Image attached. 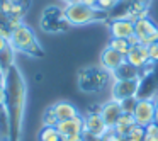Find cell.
<instances>
[{"label":"cell","instance_id":"1","mask_svg":"<svg viewBox=\"0 0 158 141\" xmlns=\"http://www.w3.org/2000/svg\"><path fill=\"white\" fill-rule=\"evenodd\" d=\"M4 87L7 92L5 107L9 110V121H10V141H21L22 121H24V110L27 104V87L21 70L15 65H12L5 72Z\"/></svg>","mask_w":158,"mask_h":141},{"label":"cell","instance_id":"2","mask_svg":"<svg viewBox=\"0 0 158 141\" xmlns=\"http://www.w3.org/2000/svg\"><path fill=\"white\" fill-rule=\"evenodd\" d=\"M65 15L70 26H87L94 22H104L109 17V12L99 10L97 7H87L80 2L65 5Z\"/></svg>","mask_w":158,"mask_h":141},{"label":"cell","instance_id":"3","mask_svg":"<svg viewBox=\"0 0 158 141\" xmlns=\"http://www.w3.org/2000/svg\"><path fill=\"white\" fill-rule=\"evenodd\" d=\"M10 44L14 49L22 51L29 56H34V58L44 56V49L41 48L34 31L26 24L19 26L17 29H14V31L10 32Z\"/></svg>","mask_w":158,"mask_h":141},{"label":"cell","instance_id":"4","mask_svg":"<svg viewBox=\"0 0 158 141\" xmlns=\"http://www.w3.org/2000/svg\"><path fill=\"white\" fill-rule=\"evenodd\" d=\"M110 73L106 72L102 66H85L78 72V89L82 92H99L102 87L107 85Z\"/></svg>","mask_w":158,"mask_h":141},{"label":"cell","instance_id":"5","mask_svg":"<svg viewBox=\"0 0 158 141\" xmlns=\"http://www.w3.org/2000/svg\"><path fill=\"white\" fill-rule=\"evenodd\" d=\"M70 27L68 21L65 15V9L49 5L43 10L41 14V29L46 32H63Z\"/></svg>","mask_w":158,"mask_h":141},{"label":"cell","instance_id":"6","mask_svg":"<svg viewBox=\"0 0 158 141\" xmlns=\"http://www.w3.org/2000/svg\"><path fill=\"white\" fill-rule=\"evenodd\" d=\"M139 87H141V78L114 80L112 89H110L112 100H116V102H124V100H129V99H136L138 93H139Z\"/></svg>","mask_w":158,"mask_h":141},{"label":"cell","instance_id":"7","mask_svg":"<svg viewBox=\"0 0 158 141\" xmlns=\"http://www.w3.org/2000/svg\"><path fill=\"white\" fill-rule=\"evenodd\" d=\"M155 114H156V102L153 99H136V106L133 110L134 122L141 127H146L155 122Z\"/></svg>","mask_w":158,"mask_h":141},{"label":"cell","instance_id":"8","mask_svg":"<svg viewBox=\"0 0 158 141\" xmlns=\"http://www.w3.org/2000/svg\"><path fill=\"white\" fill-rule=\"evenodd\" d=\"M134 36L138 43L144 46H150L158 41V27L148 17H141L134 21Z\"/></svg>","mask_w":158,"mask_h":141},{"label":"cell","instance_id":"9","mask_svg":"<svg viewBox=\"0 0 158 141\" xmlns=\"http://www.w3.org/2000/svg\"><path fill=\"white\" fill-rule=\"evenodd\" d=\"M83 133L94 134V136L100 138V139L109 133V127L104 122L102 116H100V110L87 112L85 116H83Z\"/></svg>","mask_w":158,"mask_h":141},{"label":"cell","instance_id":"10","mask_svg":"<svg viewBox=\"0 0 158 141\" xmlns=\"http://www.w3.org/2000/svg\"><path fill=\"white\" fill-rule=\"evenodd\" d=\"M126 61L129 63V65L136 66V68L143 70L144 66L150 65V53H148V46L141 44V43H136V44H133L129 48V51H127L126 55Z\"/></svg>","mask_w":158,"mask_h":141},{"label":"cell","instance_id":"11","mask_svg":"<svg viewBox=\"0 0 158 141\" xmlns=\"http://www.w3.org/2000/svg\"><path fill=\"white\" fill-rule=\"evenodd\" d=\"M123 63H126V56L121 55V53H117L116 49L106 48L102 51V56H100V66H102L106 72L114 73Z\"/></svg>","mask_w":158,"mask_h":141},{"label":"cell","instance_id":"12","mask_svg":"<svg viewBox=\"0 0 158 141\" xmlns=\"http://www.w3.org/2000/svg\"><path fill=\"white\" fill-rule=\"evenodd\" d=\"M110 38H121V39H129L134 36V22L131 19H114L109 26Z\"/></svg>","mask_w":158,"mask_h":141},{"label":"cell","instance_id":"13","mask_svg":"<svg viewBox=\"0 0 158 141\" xmlns=\"http://www.w3.org/2000/svg\"><path fill=\"white\" fill-rule=\"evenodd\" d=\"M123 114V109H121V102H116V100H109L104 106H100V116H102L104 122L109 129H112L117 124V119Z\"/></svg>","mask_w":158,"mask_h":141},{"label":"cell","instance_id":"14","mask_svg":"<svg viewBox=\"0 0 158 141\" xmlns=\"http://www.w3.org/2000/svg\"><path fill=\"white\" fill-rule=\"evenodd\" d=\"M56 129H58L60 136H72V134H83V117L77 116L73 119H65L60 121L56 124Z\"/></svg>","mask_w":158,"mask_h":141},{"label":"cell","instance_id":"15","mask_svg":"<svg viewBox=\"0 0 158 141\" xmlns=\"http://www.w3.org/2000/svg\"><path fill=\"white\" fill-rule=\"evenodd\" d=\"M53 109H55V114L58 117V121H65V119H73V117L80 116L78 109L73 106L68 100H60V102L53 104Z\"/></svg>","mask_w":158,"mask_h":141},{"label":"cell","instance_id":"16","mask_svg":"<svg viewBox=\"0 0 158 141\" xmlns=\"http://www.w3.org/2000/svg\"><path fill=\"white\" fill-rule=\"evenodd\" d=\"M114 80H134V78H141V70L136 68V66L129 65V63H123L119 68L114 73H110Z\"/></svg>","mask_w":158,"mask_h":141},{"label":"cell","instance_id":"17","mask_svg":"<svg viewBox=\"0 0 158 141\" xmlns=\"http://www.w3.org/2000/svg\"><path fill=\"white\" fill-rule=\"evenodd\" d=\"M107 48H112V49H116L117 53H121V55L126 56L127 51H129V48H131V44H129V41H127V39L110 38V41H109V44H107Z\"/></svg>","mask_w":158,"mask_h":141},{"label":"cell","instance_id":"18","mask_svg":"<svg viewBox=\"0 0 158 141\" xmlns=\"http://www.w3.org/2000/svg\"><path fill=\"white\" fill-rule=\"evenodd\" d=\"M39 141H61L58 129L53 126H43L41 133H39Z\"/></svg>","mask_w":158,"mask_h":141},{"label":"cell","instance_id":"19","mask_svg":"<svg viewBox=\"0 0 158 141\" xmlns=\"http://www.w3.org/2000/svg\"><path fill=\"white\" fill-rule=\"evenodd\" d=\"M58 117H56L55 114V109H53V106H49L48 109L44 110V114H43V126H53L56 127V124H58Z\"/></svg>","mask_w":158,"mask_h":141},{"label":"cell","instance_id":"20","mask_svg":"<svg viewBox=\"0 0 158 141\" xmlns=\"http://www.w3.org/2000/svg\"><path fill=\"white\" fill-rule=\"evenodd\" d=\"M126 138H131V139H138V141H143L144 139V127L138 126V124H133L127 131V136Z\"/></svg>","mask_w":158,"mask_h":141},{"label":"cell","instance_id":"21","mask_svg":"<svg viewBox=\"0 0 158 141\" xmlns=\"http://www.w3.org/2000/svg\"><path fill=\"white\" fill-rule=\"evenodd\" d=\"M119 4V0H97V9L104 12H109L112 10L116 5Z\"/></svg>","mask_w":158,"mask_h":141},{"label":"cell","instance_id":"22","mask_svg":"<svg viewBox=\"0 0 158 141\" xmlns=\"http://www.w3.org/2000/svg\"><path fill=\"white\" fill-rule=\"evenodd\" d=\"M148 53H150V61L153 63V65L158 63V41L148 46Z\"/></svg>","mask_w":158,"mask_h":141},{"label":"cell","instance_id":"23","mask_svg":"<svg viewBox=\"0 0 158 141\" xmlns=\"http://www.w3.org/2000/svg\"><path fill=\"white\" fill-rule=\"evenodd\" d=\"M134 106H136V99H129V100L121 102V109H123V112H127V114H133Z\"/></svg>","mask_w":158,"mask_h":141},{"label":"cell","instance_id":"24","mask_svg":"<svg viewBox=\"0 0 158 141\" xmlns=\"http://www.w3.org/2000/svg\"><path fill=\"white\" fill-rule=\"evenodd\" d=\"M102 141H124V138H121V136H117L116 133H114L112 129H109V133L106 134V136L102 138Z\"/></svg>","mask_w":158,"mask_h":141},{"label":"cell","instance_id":"25","mask_svg":"<svg viewBox=\"0 0 158 141\" xmlns=\"http://www.w3.org/2000/svg\"><path fill=\"white\" fill-rule=\"evenodd\" d=\"M5 100H7V92L4 85H0V106H5Z\"/></svg>","mask_w":158,"mask_h":141},{"label":"cell","instance_id":"26","mask_svg":"<svg viewBox=\"0 0 158 141\" xmlns=\"http://www.w3.org/2000/svg\"><path fill=\"white\" fill-rule=\"evenodd\" d=\"M9 46H10V41H7V39H4V38H0V53L5 51Z\"/></svg>","mask_w":158,"mask_h":141},{"label":"cell","instance_id":"27","mask_svg":"<svg viewBox=\"0 0 158 141\" xmlns=\"http://www.w3.org/2000/svg\"><path fill=\"white\" fill-rule=\"evenodd\" d=\"M82 136H83V134H72V136H65V138H61V141H78Z\"/></svg>","mask_w":158,"mask_h":141},{"label":"cell","instance_id":"28","mask_svg":"<svg viewBox=\"0 0 158 141\" xmlns=\"http://www.w3.org/2000/svg\"><path fill=\"white\" fill-rule=\"evenodd\" d=\"M78 2L87 5V7H97V0H78Z\"/></svg>","mask_w":158,"mask_h":141},{"label":"cell","instance_id":"29","mask_svg":"<svg viewBox=\"0 0 158 141\" xmlns=\"http://www.w3.org/2000/svg\"><path fill=\"white\" fill-rule=\"evenodd\" d=\"M83 139L85 141H102L100 138L94 136V134H89V133H83Z\"/></svg>","mask_w":158,"mask_h":141},{"label":"cell","instance_id":"30","mask_svg":"<svg viewBox=\"0 0 158 141\" xmlns=\"http://www.w3.org/2000/svg\"><path fill=\"white\" fill-rule=\"evenodd\" d=\"M143 141H158V134H150L144 133V139Z\"/></svg>","mask_w":158,"mask_h":141},{"label":"cell","instance_id":"31","mask_svg":"<svg viewBox=\"0 0 158 141\" xmlns=\"http://www.w3.org/2000/svg\"><path fill=\"white\" fill-rule=\"evenodd\" d=\"M65 5H68V4H73V2H78V0H61Z\"/></svg>","mask_w":158,"mask_h":141},{"label":"cell","instance_id":"32","mask_svg":"<svg viewBox=\"0 0 158 141\" xmlns=\"http://www.w3.org/2000/svg\"><path fill=\"white\" fill-rule=\"evenodd\" d=\"M155 122L158 124V106H156V114H155Z\"/></svg>","mask_w":158,"mask_h":141},{"label":"cell","instance_id":"33","mask_svg":"<svg viewBox=\"0 0 158 141\" xmlns=\"http://www.w3.org/2000/svg\"><path fill=\"white\" fill-rule=\"evenodd\" d=\"M124 141H138V139H131V138H124Z\"/></svg>","mask_w":158,"mask_h":141},{"label":"cell","instance_id":"34","mask_svg":"<svg viewBox=\"0 0 158 141\" xmlns=\"http://www.w3.org/2000/svg\"><path fill=\"white\" fill-rule=\"evenodd\" d=\"M78 141H85V139H83V136H82V138H80V139H78Z\"/></svg>","mask_w":158,"mask_h":141}]
</instances>
